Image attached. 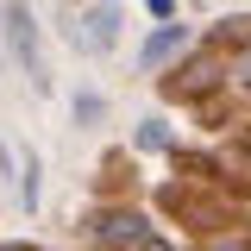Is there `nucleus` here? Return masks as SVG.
I'll use <instances>...</instances> for the list:
<instances>
[{
  "label": "nucleus",
  "instance_id": "nucleus-1",
  "mask_svg": "<svg viewBox=\"0 0 251 251\" xmlns=\"http://www.w3.org/2000/svg\"><path fill=\"white\" fill-rule=\"evenodd\" d=\"M0 19H6V50L19 57V69L31 75V88L44 94V88H50V63H44V38H38L31 6H25V0H6V6H0Z\"/></svg>",
  "mask_w": 251,
  "mask_h": 251
},
{
  "label": "nucleus",
  "instance_id": "nucleus-2",
  "mask_svg": "<svg viewBox=\"0 0 251 251\" xmlns=\"http://www.w3.org/2000/svg\"><path fill=\"white\" fill-rule=\"evenodd\" d=\"M120 6H113V0H100V6H88V19H82V25H75V44H82V50H94V57H107V50H113V44H120Z\"/></svg>",
  "mask_w": 251,
  "mask_h": 251
},
{
  "label": "nucleus",
  "instance_id": "nucleus-3",
  "mask_svg": "<svg viewBox=\"0 0 251 251\" xmlns=\"http://www.w3.org/2000/svg\"><path fill=\"white\" fill-rule=\"evenodd\" d=\"M13 170H19V207L38 214V201H44V163H38V151H19L13 145Z\"/></svg>",
  "mask_w": 251,
  "mask_h": 251
},
{
  "label": "nucleus",
  "instance_id": "nucleus-4",
  "mask_svg": "<svg viewBox=\"0 0 251 251\" xmlns=\"http://www.w3.org/2000/svg\"><path fill=\"white\" fill-rule=\"evenodd\" d=\"M100 239H107V245H132V251H138V245H151V226L120 207V214H100Z\"/></svg>",
  "mask_w": 251,
  "mask_h": 251
},
{
  "label": "nucleus",
  "instance_id": "nucleus-5",
  "mask_svg": "<svg viewBox=\"0 0 251 251\" xmlns=\"http://www.w3.org/2000/svg\"><path fill=\"white\" fill-rule=\"evenodd\" d=\"M176 50H188V25H163L151 44L138 50V69H163V63L176 57Z\"/></svg>",
  "mask_w": 251,
  "mask_h": 251
},
{
  "label": "nucleus",
  "instance_id": "nucleus-6",
  "mask_svg": "<svg viewBox=\"0 0 251 251\" xmlns=\"http://www.w3.org/2000/svg\"><path fill=\"white\" fill-rule=\"evenodd\" d=\"M214 75H220L214 63H188V69H176V75H170V94H201Z\"/></svg>",
  "mask_w": 251,
  "mask_h": 251
},
{
  "label": "nucleus",
  "instance_id": "nucleus-7",
  "mask_svg": "<svg viewBox=\"0 0 251 251\" xmlns=\"http://www.w3.org/2000/svg\"><path fill=\"white\" fill-rule=\"evenodd\" d=\"M138 251H176V245H157V239H151V245H138Z\"/></svg>",
  "mask_w": 251,
  "mask_h": 251
},
{
  "label": "nucleus",
  "instance_id": "nucleus-8",
  "mask_svg": "<svg viewBox=\"0 0 251 251\" xmlns=\"http://www.w3.org/2000/svg\"><path fill=\"white\" fill-rule=\"evenodd\" d=\"M207 251H239V245H207Z\"/></svg>",
  "mask_w": 251,
  "mask_h": 251
}]
</instances>
